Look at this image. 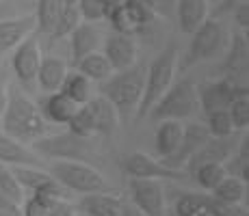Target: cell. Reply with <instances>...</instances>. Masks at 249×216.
Segmentation results:
<instances>
[{
	"instance_id": "52a82bcc",
	"label": "cell",
	"mask_w": 249,
	"mask_h": 216,
	"mask_svg": "<svg viewBox=\"0 0 249 216\" xmlns=\"http://www.w3.org/2000/svg\"><path fill=\"white\" fill-rule=\"evenodd\" d=\"M48 173L63 186L65 190H74V193H102L108 190V184L93 166H87L85 162L74 160H54L48 166Z\"/></svg>"
},
{
	"instance_id": "f35d334b",
	"label": "cell",
	"mask_w": 249,
	"mask_h": 216,
	"mask_svg": "<svg viewBox=\"0 0 249 216\" xmlns=\"http://www.w3.org/2000/svg\"><path fill=\"white\" fill-rule=\"evenodd\" d=\"M230 119H232L234 130H247L249 128V98L247 95H238L230 102L228 106Z\"/></svg>"
},
{
	"instance_id": "836d02e7",
	"label": "cell",
	"mask_w": 249,
	"mask_h": 216,
	"mask_svg": "<svg viewBox=\"0 0 249 216\" xmlns=\"http://www.w3.org/2000/svg\"><path fill=\"white\" fill-rule=\"evenodd\" d=\"M223 166H226L228 175L238 177V180H243L245 184L249 182V136L247 134H245V138L241 141V145H238V153Z\"/></svg>"
},
{
	"instance_id": "f546056e",
	"label": "cell",
	"mask_w": 249,
	"mask_h": 216,
	"mask_svg": "<svg viewBox=\"0 0 249 216\" xmlns=\"http://www.w3.org/2000/svg\"><path fill=\"white\" fill-rule=\"evenodd\" d=\"M104 20H108V24L113 26V31L119 33V35H130L132 37L135 33L141 31V26H139V24L132 20V16L128 13V9H126V4H124V2L111 4Z\"/></svg>"
},
{
	"instance_id": "6da1fadb",
	"label": "cell",
	"mask_w": 249,
	"mask_h": 216,
	"mask_svg": "<svg viewBox=\"0 0 249 216\" xmlns=\"http://www.w3.org/2000/svg\"><path fill=\"white\" fill-rule=\"evenodd\" d=\"M145 63H135L126 69H119L115 76L111 74L108 78L100 80V95L113 104L117 117L124 121L139 106L143 84H145Z\"/></svg>"
},
{
	"instance_id": "f6af8a7d",
	"label": "cell",
	"mask_w": 249,
	"mask_h": 216,
	"mask_svg": "<svg viewBox=\"0 0 249 216\" xmlns=\"http://www.w3.org/2000/svg\"><path fill=\"white\" fill-rule=\"evenodd\" d=\"M232 13H234V20H236V26H241V28L249 26V2L238 4Z\"/></svg>"
},
{
	"instance_id": "8fae6325",
	"label": "cell",
	"mask_w": 249,
	"mask_h": 216,
	"mask_svg": "<svg viewBox=\"0 0 249 216\" xmlns=\"http://www.w3.org/2000/svg\"><path fill=\"white\" fill-rule=\"evenodd\" d=\"M39 61H41L39 41H37V35L31 33V35H26L16 46V52H13V59H11V67L22 84H31L35 80Z\"/></svg>"
},
{
	"instance_id": "e0dca14e",
	"label": "cell",
	"mask_w": 249,
	"mask_h": 216,
	"mask_svg": "<svg viewBox=\"0 0 249 216\" xmlns=\"http://www.w3.org/2000/svg\"><path fill=\"white\" fill-rule=\"evenodd\" d=\"M247 65H249L247 39L241 35V33H236V35L232 37L226 63H223V69H226V76H223V78L232 80V83H236V84L247 86Z\"/></svg>"
},
{
	"instance_id": "b9f144b4",
	"label": "cell",
	"mask_w": 249,
	"mask_h": 216,
	"mask_svg": "<svg viewBox=\"0 0 249 216\" xmlns=\"http://www.w3.org/2000/svg\"><path fill=\"white\" fill-rule=\"evenodd\" d=\"M208 216H247V210L241 203H230V201L214 199L210 195L208 199Z\"/></svg>"
},
{
	"instance_id": "ba28073f",
	"label": "cell",
	"mask_w": 249,
	"mask_h": 216,
	"mask_svg": "<svg viewBox=\"0 0 249 216\" xmlns=\"http://www.w3.org/2000/svg\"><path fill=\"white\" fill-rule=\"evenodd\" d=\"M130 199L132 205L139 208L145 216H165V193L159 180H143L130 177Z\"/></svg>"
},
{
	"instance_id": "f907efd6",
	"label": "cell",
	"mask_w": 249,
	"mask_h": 216,
	"mask_svg": "<svg viewBox=\"0 0 249 216\" xmlns=\"http://www.w3.org/2000/svg\"><path fill=\"white\" fill-rule=\"evenodd\" d=\"M78 0H59V4L61 7H71V4H76Z\"/></svg>"
},
{
	"instance_id": "cb8c5ba5",
	"label": "cell",
	"mask_w": 249,
	"mask_h": 216,
	"mask_svg": "<svg viewBox=\"0 0 249 216\" xmlns=\"http://www.w3.org/2000/svg\"><path fill=\"white\" fill-rule=\"evenodd\" d=\"M65 74H68V67H65L63 61L56 59V56H44L39 61V67H37L35 80L46 93H52V91H59Z\"/></svg>"
},
{
	"instance_id": "ac0fdd59",
	"label": "cell",
	"mask_w": 249,
	"mask_h": 216,
	"mask_svg": "<svg viewBox=\"0 0 249 216\" xmlns=\"http://www.w3.org/2000/svg\"><path fill=\"white\" fill-rule=\"evenodd\" d=\"M0 162L2 165H22V166H37L39 169L44 162L35 151L22 145V141L0 132Z\"/></svg>"
},
{
	"instance_id": "4316f807",
	"label": "cell",
	"mask_w": 249,
	"mask_h": 216,
	"mask_svg": "<svg viewBox=\"0 0 249 216\" xmlns=\"http://www.w3.org/2000/svg\"><path fill=\"white\" fill-rule=\"evenodd\" d=\"M76 69L89 80H104L113 74V67L107 61V56L100 54V52H91V54L83 56V59L76 63Z\"/></svg>"
},
{
	"instance_id": "44dd1931",
	"label": "cell",
	"mask_w": 249,
	"mask_h": 216,
	"mask_svg": "<svg viewBox=\"0 0 249 216\" xmlns=\"http://www.w3.org/2000/svg\"><path fill=\"white\" fill-rule=\"evenodd\" d=\"M122 203L124 201L117 195H108L107 190H102V193H87L78 201L76 210L83 216H117Z\"/></svg>"
},
{
	"instance_id": "277c9868",
	"label": "cell",
	"mask_w": 249,
	"mask_h": 216,
	"mask_svg": "<svg viewBox=\"0 0 249 216\" xmlns=\"http://www.w3.org/2000/svg\"><path fill=\"white\" fill-rule=\"evenodd\" d=\"M228 31L221 22L217 20H204L191 33V43L182 59V69L202 63V61L217 59L223 50H228Z\"/></svg>"
},
{
	"instance_id": "484cf974",
	"label": "cell",
	"mask_w": 249,
	"mask_h": 216,
	"mask_svg": "<svg viewBox=\"0 0 249 216\" xmlns=\"http://www.w3.org/2000/svg\"><path fill=\"white\" fill-rule=\"evenodd\" d=\"M208 195L180 193L174 201L176 216H208Z\"/></svg>"
},
{
	"instance_id": "3957f363",
	"label": "cell",
	"mask_w": 249,
	"mask_h": 216,
	"mask_svg": "<svg viewBox=\"0 0 249 216\" xmlns=\"http://www.w3.org/2000/svg\"><path fill=\"white\" fill-rule=\"evenodd\" d=\"M176 61H178V46L176 41H169L165 46V50L156 54V59L150 63L145 69V84H143V93L137 106V121H141L150 108L154 106V102L169 89V84L174 83L176 74Z\"/></svg>"
},
{
	"instance_id": "1f68e13d",
	"label": "cell",
	"mask_w": 249,
	"mask_h": 216,
	"mask_svg": "<svg viewBox=\"0 0 249 216\" xmlns=\"http://www.w3.org/2000/svg\"><path fill=\"white\" fill-rule=\"evenodd\" d=\"M210 193H213L214 199L230 201V203H243V197H245V182L238 180V177L226 175Z\"/></svg>"
},
{
	"instance_id": "9c48e42d",
	"label": "cell",
	"mask_w": 249,
	"mask_h": 216,
	"mask_svg": "<svg viewBox=\"0 0 249 216\" xmlns=\"http://www.w3.org/2000/svg\"><path fill=\"white\" fill-rule=\"evenodd\" d=\"M238 95H247L245 84H236L228 78L213 80V83H204L197 89V102L204 113H213L219 108H228L230 102Z\"/></svg>"
},
{
	"instance_id": "d6a6232c",
	"label": "cell",
	"mask_w": 249,
	"mask_h": 216,
	"mask_svg": "<svg viewBox=\"0 0 249 216\" xmlns=\"http://www.w3.org/2000/svg\"><path fill=\"white\" fill-rule=\"evenodd\" d=\"M226 175L228 173H226L223 162H206V165L197 166V169L191 173V177H193L204 190H213Z\"/></svg>"
},
{
	"instance_id": "681fc988",
	"label": "cell",
	"mask_w": 249,
	"mask_h": 216,
	"mask_svg": "<svg viewBox=\"0 0 249 216\" xmlns=\"http://www.w3.org/2000/svg\"><path fill=\"white\" fill-rule=\"evenodd\" d=\"M4 106H7V91H4L2 83H0V117H2V113H4Z\"/></svg>"
},
{
	"instance_id": "4dcf8cb0",
	"label": "cell",
	"mask_w": 249,
	"mask_h": 216,
	"mask_svg": "<svg viewBox=\"0 0 249 216\" xmlns=\"http://www.w3.org/2000/svg\"><path fill=\"white\" fill-rule=\"evenodd\" d=\"M59 91L70 100H74L76 104H85L89 100V78H85L80 71H68Z\"/></svg>"
},
{
	"instance_id": "7a4b0ae2",
	"label": "cell",
	"mask_w": 249,
	"mask_h": 216,
	"mask_svg": "<svg viewBox=\"0 0 249 216\" xmlns=\"http://www.w3.org/2000/svg\"><path fill=\"white\" fill-rule=\"evenodd\" d=\"M2 132L18 141H35L46 132V121L39 108L11 84L7 91V106L2 113Z\"/></svg>"
},
{
	"instance_id": "bcb514c9",
	"label": "cell",
	"mask_w": 249,
	"mask_h": 216,
	"mask_svg": "<svg viewBox=\"0 0 249 216\" xmlns=\"http://www.w3.org/2000/svg\"><path fill=\"white\" fill-rule=\"evenodd\" d=\"M243 2H249V0H223V2L219 4V9H217V16H223V13L234 11V9H236L238 4H243Z\"/></svg>"
},
{
	"instance_id": "c3c4849f",
	"label": "cell",
	"mask_w": 249,
	"mask_h": 216,
	"mask_svg": "<svg viewBox=\"0 0 249 216\" xmlns=\"http://www.w3.org/2000/svg\"><path fill=\"white\" fill-rule=\"evenodd\" d=\"M13 11H16V9H13L11 4H0V20H4V17H11Z\"/></svg>"
},
{
	"instance_id": "60d3db41",
	"label": "cell",
	"mask_w": 249,
	"mask_h": 216,
	"mask_svg": "<svg viewBox=\"0 0 249 216\" xmlns=\"http://www.w3.org/2000/svg\"><path fill=\"white\" fill-rule=\"evenodd\" d=\"M76 7H78L80 20H85V22L104 20V17H107V11H108V7L102 2V0H78Z\"/></svg>"
},
{
	"instance_id": "4fadbf2b",
	"label": "cell",
	"mask_w": 249,
	"mask_h": 216,
	"mask_svg": "<svg viewBox=\"0 0 249 216\" xmlns=\"http://www.w3.org/2000/svg\"><path fill=\"white\" fill-rule=\"evenodd\" d=\"M11 173L16 175V180L20 182L22 188H28L33 193H44L56 199H63L68 190L46 171H39L37 166H22V165H11Z\"/></svg>"
},
{
	"instance_id": "7402d4cb",
	"label": "cell",
	"mask_w": 249,
	"mask_h": 216,
	"mask_svg": "<svg viewBox=\"0 0 249 216\" xmlns=\"http://www.w3.org/2000/svg\"><path fill=\"white\" fill-rule=\"evenodd\" d=\"M178 26L184 35H191L204 20H208V0H176Z\"/></svg>"
},
{
	"instance_id": "7bdbcfd3",
	"label": "cell",
	"mask_w": 249,
	"mask_h": 216,
	"mask_svg": "<svg viewBox=\"0 0 249 216\" xmlns=\"http://www.w3.org/2000/svg\"><path fill=\"white\" fill-rule=\"evenodd\" d=\"M48 216H76V208L63 199H56V203L50 208Z\"/></svg>"
},
{
	"instance_id": "816d5d0a",
	"label": "cell",
	"mask_w": 249,
	"mask_h": 216,
	"mask_svg": "<svg viewBox=\"0 0 249 216\" xmlns=\"http://www.w3.org/2000/svg\"><path fill=\"white\" fill-rule=\"evenodd\" d=\"M104 4H107V7H111V4H115V2H122V0H102Z\"/></svg>"
},
{
	"instance_id": "5bb4252c",
	"label": "cell",
	"mask_w": 249,
	"mask_h": 216,
	"mask_svg": "<svg viewBox=\"0 0 249 216\" xmlns=\"http://www.w3.org/2000/svg\"><path fill=\"white\" fill-rule=\"evenodd\" d=\"M234 147H236V138L230 134V136H221L214 138L210 136L204 145H199L197 150L193 151V156L186 160V169H189V175L193 173L197 166L206 165V162H226L230 156H232Z\"/></svg>"
},
{
	"instance_id": "83f0119b",
	"label": "cell",
	"mask_w": 249,
	"mask_h": 216,
	"mask_svg": "<svg viewBox=\"0 0 249 216\" xmlns=\"http://www.w3.org/2000/svg\"><path fill=\"white\" fill-rule=\"evenodd\" d=\"M65 126H68V130L71 134H76V136H93V134L98 132V128H95V115H93V108H91L89 100L76 108V113L71 115V119Z\"/></svg>"
},
{
	"instance_id": "f1b7e54d",
	"label": "cell",
	"mask_w": 249,
	"mask_h": 216,
	"mask_svg": "<svg viewBox=\"0 0 249 216\" xmlns=\"http://www.w3.org/2000/svg\"><path fill=\"white\" fill-rule=\"evenodd\" d=\"M91 108H93V115H95V128H98L100 134H113V130L117 128V113H115L113 104L108 102L107 98H95V100H89Z\"/></svg>"
},
{
	"instance_id": "d6986e66",
	"label": "cell",
	"mask_w": 249,
	"mask_h": 216,
	"mask_svg": "<svg viewBox=\"0 0 249 216\" xmlns=\"http://www.w3.org/2000/svg\"><path fill=\"white\" fill-rule=\"evenodd\" d=\"M33 31H35V16L4 17V20H0V54L16 48Z\"/></svg>"
},
{
	"instance_id": "8d00e7d4",
	"label": "cell",
	"mask_w": 249,
	"mask_h": 216,
	"mask_svg": "<svg viewBox=\"0 0 249 216\" xmlns=\"http://www.w3.org/2000/svg\"><path fill=\"white\" fill-rule=\"evenodd\" d=\"M0 195L9 201H16V203H22L24 201L20 182L16 180V175L11 173V169H7L2 162H0Z\"/></svg>"
},
{
	"instance_id": "ffe728a7",
	"label": "cell",
	"mask_w": 249,
	"mask_h": 216,
	"mask_svg": "<svg viewBox=\"0 0 249 216\" xmlns=\"http://www.w3.org/2000/svg\"><path fill=\"white\" fill-rule=\"evenodd\" d=\"M80 104H76L74 100H70L68 95H63L61 91H52L50 95L39 100V113L41 117L48 119L52 123H68L71 119V115L76 113Z\"/></svg>"
},
{
	"instance_id": "e575fe53",
	"label": "cell",
	"mask_w": 249,
	"mask_h": 216,
	"mask_svg": "<svg viewBox=\"0 0 249 216\" xmlns=\"http://www.w3.org/2000/svg\"><path fill=\"white\" fill-rule=\"evenodd\" d=\"M206 128H208L210 136H214V138L230 136V134L236 132L232 126L228 108H219V110H213V113H206Z\"/></svg>"
},
{
	"instance_id": "8992f818",
	"label": "cell",
	"mask_w": 249,
	"mask_h": 216,
	"mask_svg": "<svg viewBox=\"0 0 249 216\" xmlns=\"http://www.w3.org/2000/svg\"><path fill=\"white\" fill-rule=\"evenodd\" d=\"M33 147H35V153L54 158V160L98 162V151L91 143V136H76L70 130L65 134H56V136L35 138Z\"/></svg>"
},
{
	"instance_id": "5b68a950",
	"label": "cell",
	"mask_w": 249,
	"mask_h": 216,
	"mask_svg": "<svg viewBox=\"0 0 249 216\" xmlns=\"http://www.w3.org/2000/svg\"><path fill=\"white\" fill-rule=\"evenodd\" d=\"M197 86L193 84L191 78H182L178 83H171L169 89L160 95L150 108V117L154 121L162 119H184L197 110Z\"/></svg>"
},
{
	"instance_id": "74e56055",
	"label": "cell",
	"mask_w": 249,
	"mask_h": 216,
	"mask_svg": "<svg viewBox=\"0 0 249 216\" xmlns=\"http://www.w3.org/2000/svg\"><path fill=\"white\" fill-rule=\"evenodd\" d=\"M56 203V197L44 195V193H33L31 199L24 201L22 216H48L50 208Z\"/></svg>"
},
{
	"instance_id": "603a6c76",
	"label": "cell",
	"mask_w": 249,
	"mask_h": 216,
	"mask_svg": "<svg viewBox=\"0 0 249 216\" xmlns=\"http://www.w3.org/2000/svg\"><path fill=\"white\" fill-rule=\"evenodd\" d=\"M182 123L180 119H162L159 130L154 134V151L159 153V158L171 156L176 150H178L180 141H182Z\"/></svg>"
},
{
	"instance_id": "7c38bea8",
	"label": "cell",
	"mask_w": 249,
	"mask_h": 216,
	"mask_svg": "<svg viewBox=\"0 0 249 216\" xmlns=\"http://www.w3.org/2000/svg\"><path fill=\"white\" fill-rule=\"evenodd\" d=\"M208 138H210V134H208V128H206L204 123H189V126L182 128V141H180L178 150L171 153V156L162 158L160 162L167 166V169L180 171L182 166L186 165V160L193 156V151L197 150L199 145H204Z\"/></svg>"
},
{
	"instance_id": "9a60e30c",
	"label": "cell",
	"mask_w": 249,
	"mask_h": 216,
	"mask_svg": "<svg viewBox=\"0 0 249 216\" xmlns=\"http://www.w3.org/2000/svg\"><path fill=\"white\" fill-rule=\"evenodd\" d=\"M104 46V56L111 63L113 71L126 69V67L137 63V43L130 35H108L107 39L102 41Z\"/></svg>"
},
{
	"instance_id": "d590c367",
	"label": "cell",
	"mask_w": 249,
	"mask_h": 216,
	"mask_svg": "<svg viewBox=\"0 0 249 216\" xmlns=\"http://www.w3.org/2000/svg\"><path fill=\"white\" fill-rule=\"evenodd\" d=\"M124 4H126L128 13L132 16V20H135L139 26H147V24H152L156 20V9L154 4H152V0H122Z\"/></svg>"
},
{
	"instance_id": "2e32d148",
	"label": "cell",
	"mask_w": 249,
	"mask_h": 216,
	"mask_svg": "<svg viewBox=\"0 0 249 216\" xmlns=\"http://www.w3.org/2000/svg\"><path fill=\"white\" fill-rule=\"evenodd\" d=\"M70 54H71V63H78L83 56L95 52L104 41V35L95 22H83L70 33Z\"/></svg>"
},
{
	"instance_id": "ee69618b",
	"label": "cell",
	"mask_w": 249,
	"mask_h": 216,
	"mask_svg": "<svg viewBox=\"0 0 249 216\" xmlns=\"http://www.w3.org/2000/svg\"><path fill=\"white\" fill-rule=\"evenodd\" d=\"M0 216H22V210H20V203L16 201H9L0 195Z\"/></svg>"
},
{
	"instance_id": "7dc6e473",
	"label": "cell",
	"mask_w": 249,
	"mask_h": 216,
	"mask_svg": "<svg viewBox=\"0 0 249 216\" xmlns=\"http://www.w3.org/2000/svg\"><path fill=\"white\" fill-rule=\"evenodd\" d=\"M117 216H145V214H143L139 208H135L132 203H122V210H119Z\"/></svg>"
},
{
	"instance_id": "d4e9b609",
	"label": "cell",
	"mask_w": 249,
	"mask_h": 216,
	"mask_svg": "<svg viewBox=\"0 0 249 216\" xmlns=\"http://www.w3.org/2000/svg\"><path fill=\"white\" fill-rule=\"evenodd\" d=\"M61 17V4L59 0H37V13H35V28L41 35H54Z\"/></svg>"
},
{
	"instance_id": "30bf717a",
	"label": "cell",
	"mask_w": 249,
	"mask_h": 216,
	"mask_svg": "<svg viewBox=\"0 0 249 216\" xmlns=\"http://www.w3.org/2000/svg\"><path fill=\"white\" fill-rule=\"evenodd\" d=\"M122 169L130 177H143V180H184V173L167 169L160 160L145 156V153H130L122 160Z\"/></svg>"
},
{
	"instance_id": "ab89813d",
	"label": "cell",
	"mask_w": 249,
	"mask_h": 216,
	"mask_svg": "<svg viewBox=\"0 0 249 216\" xmlns=\"http://www.w3.org/2000/svg\"><path fill=\"white\" fill-rule=\"evenodd\" d=\"M80 24V13H78V7L71 4V7H61V17H59V26L54 31V39H63L68 37L71 31Z\"/></svg>"
}]
</instances>
